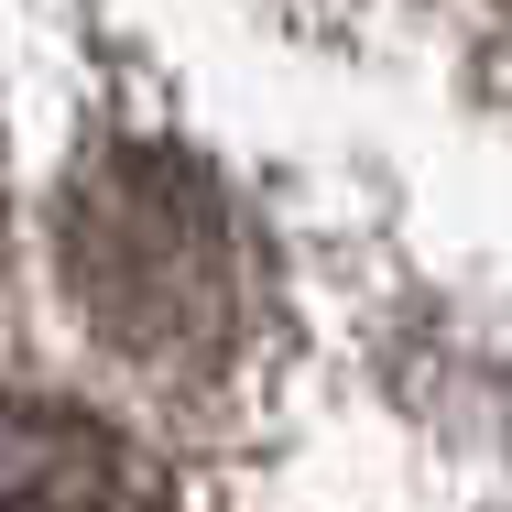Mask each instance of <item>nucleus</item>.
<instances>
[{
    "label": "nucleus",
    "instance_id": "1",
    "mask_svg": "<svg viewBox=\"0 0 512 512\" xmlns=\"http://www.w3.org/2000/svg\"><path fill=\"white\" fill-rule=\"evenodd\" d=\"M55 295L99 360L142 382H218L251 338L240 207L186 153L109 142L55 186Z\"/></svg>",
    "mask_w": 512,
    "mask_h": 512
},
{
    "label": "nucleus",
    "instance_id": "2",
    "mask_svg": "<svg viewBox=\"0 0 512 512\" xmlns=\"http://www.w3.org/2000/svg\"><path fill=\"white\" fill-rule=\"evenodd\" d=\"M0 512H164V469L88 404L0 393Z\"/></svg>",
    "mask_w": 512,
    "mask_h": 512
}]
</instances>
